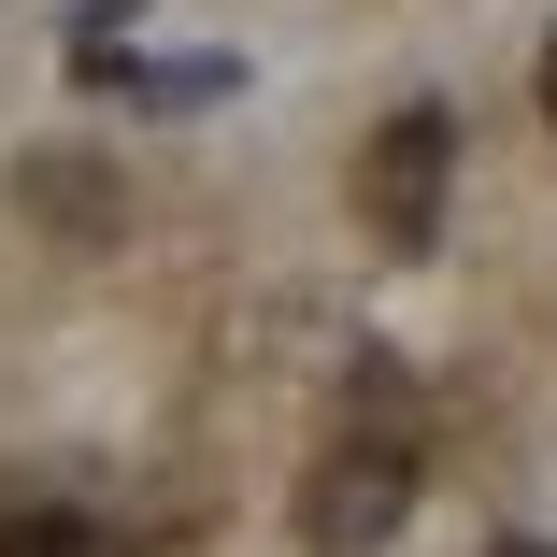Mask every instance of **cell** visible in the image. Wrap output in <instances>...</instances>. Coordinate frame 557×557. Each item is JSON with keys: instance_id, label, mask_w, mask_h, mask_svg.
Here are the masks:
<instances>
[{"instance_id": "277c9868", "label": "cell", "mask_w": 557, "mask_h": 557, "mask_svg": "<svg viewBox=\"0 0 557 557\" xmlns=\"http://www.w3.org/2000/svg\"><path fill=\"white\" fill-rule=\"evenodd\" d=\"M0 557H129V543L86 529V515H15V529H0Z\"/></svg>"}, {"instance_id": "6da1fadb", "label": "cell", "mask_w": 557, "mask_h": 557, "mask_svg": "<svg viewBox=\"0 0 557 557\" xmlns=\"http://www.w3.org/2000/svg\"><path fill=\"white\" fill-rule=\"evenodd\" d=\"M443 186H458V115H443V100H400L358 144V230L386 258H429L443 244Z\"/></svg>"}, {"instance_id": "7a4b0ae2", "label": "cell", "mask_w": 557, "mask_h": 557, "mask_svg": "<svg viewBox=\"0 0 557 557\" xmlns=\"http://www.w3.org/2000/svg\"><path fill=\"white\" fill-rule=\"evenodd\" d=\"M400 515H414V443H386V429H344L300 472V543L314 557H372Z\"/></svg>"}, {"instance_id": "5b68a950", "label": "cell", "mask_w": 557, "mask_h": 557, "mask_svg": "<svg viewBox=\"0 0 557 557\" xmlns=\"http://www.w3.org/2000/svg\"><path fill=\"white\" fill-rule=\"evenodd\" d=\"M543 115H557V44H543Z\"/></svg>"}, {"instance_id": "3957f363", "label": "cell", "mask_w": 557, "mask_h": 557, "mask_svg": "<svg viewBox=\"0 0 557 557\" xmlns=\"http://www.w3.org/2000/svg\"><path fill=\"white\" fill-rule=\"evenodd\" d=\"M15 214H44L58 244H115L129 230V186L100 158H72V144H44V158H15Z\"/></svg>"}, {"instance_id": "8992f818", "label": "cell", "mask_w": 557, "mask_h": 557, "mask_svg": "<svg viewBox=\"0 0 557 557\" xmlns=\"http://www.w3.org/2000/svg\"><path fill=\"white\" fill-rule=\"evenodd\" d=\"M486 557H557V543H486Z\"/></svg>"}]
</instances>
